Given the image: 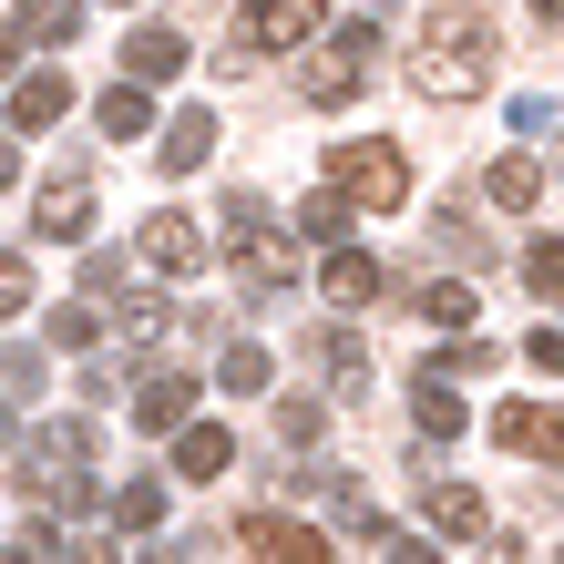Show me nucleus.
<instances>
[{"mask_svg":"<svg viewBox=\"0 0 564 564\" xmlns=\"http://www.w3.org/2000/svg\"><path fill=\"white\" fill-rule=\"evenodd\" d=\"M482 73H492V21L482 11H431V31H421V93L473 104Z\"/></svg>","mask_w":564,"mask_h":564,"instance_id":"f257e3e1","label":"nucleus"},{"mask_svg":"<svg viewBox=\"0 0 564 564\" xmlns=\"http://www.w3.org/2000/svg\"><path fill=\"white\" fill-rule=\"evenodd\" d=\"M370 62H380V21H339V31L318 42V62H308V83H297V93H308L318 113H339L349 93L370 83Z\"/></svg>","mask_w":564,"mask_h":564,"instance_id":"f03ea898","label":"nucleus"},{"mask_svg":"<svg viewBox=\"0 0 564 564\" xmlns=\"http://www.w3.org/2000/svg\"><path fill=\"white\" fill-rule=\"evenodd\" d=\"M328 185H339L349 206H401V195H411V164L390 154V144H339V154H328Z\"/></svg>","mask_w":564,"mask_h":564,"instance_id":"7ed1b4c3","label":"nucleus"},{"mask_svg":"<svg viewBox=\"0 0 564 564\" xmlns=\"http://www.w3.org/2000/svg\"><path fill=\"white\" fill-rule=\"evenodd\" d=\"M308 31H318V0H247L237 31H226V52H237V62H268L288 42H308Z\"/></svg>","mask_w":564,"mask_h":564,"instance_id":"20e7f679","label":"nucleus"},{"mask_svg":"<svg viewBox=\"0 0 564 564\" xmlns=\"http://www.w3.org/2000/svg\"><path fill=\"white\" fill-rule=\"evenodd\" d=\"M297 278V247L278 237V226H257V237H237V288H247V308H268V297Z\"/></svg>","mask_w":564,"mask_h":564,"instance_id":"39448f33","label":"nucleus"},{"mask_svg":"<svg viewBox=\"0 0 564 564\" xmlns=\"http://www.w3.org/2000/svg\"><path fill=\"white\" fill-rule=\"evenodd\" d=\"M237 544H257V554H278V564H328V534H318V523H297V513H247L237 523Z\"/></svg>","mask_w":564,"mask_h":564,"instance_id":"423d86ee","label":"nucleus"},{"mask_svg":"<svg viewBox=\"0 0 564 564\" xmlns=\"http://www.w3.org/2000/svg\"><path fill=\"white\" fill-rule=\"evenodd\" d=\"M492 442H513V452H534V462L564 473V411L554 401H503L492 411Z\"/></svg>","mask_w":564,"mask_h":564,"instance_id":"0eeeda50","label":"nucleus"},{"mask_svg":"<svg viewBox=\"0 0 564 564\" xmlns=\"http://www.w3.org/2000/svg\"><path fill=\"white\" fill-rule=\"evenodd\" d=\"M144 268L154 278H195V268H206V226H195V216H144Z\"/></svg>","mask_w":564,"mask_h":564,"instance_id":"6e6552de","label":"nucleus"},{"mask_svg":"<svg viewBox=\"0 0 564 564\" xmlns=\"http://www.w3.org/2000/svg\"><path fill=\"white\" fill-rule=\"evenodd\" d=\"M134 421L144 431H185L195 421V380L185 370H134Z\"/></svg>","mask_w":564,"mask_h":564,"instance_id":"1a4fd4ad","label":"nucleus"},{"mask_svg":"<svg viewBox=\"0 0 564 564\" xmlns=\"http://www.w3.org/2000/svg\"><path fill=\"white\" fill-rule=\"evenodd\" d=\"M31 226H42V237H62V247H73L83 226H93V185H83V175H52L42 195H31Z\"/></svg>","mask_w":564,"mask_h":564,"instance_id":"9d476101","label":"nucleus"},{"mask_svg":"<svg viewBox=\"0 0 564 564\" xmlns=\"http://www.w3.org/2000/svg\"><path fill=\"white\" fill-rule=\"evenodd\" d=\"M421 523H431V534H492V523H482V492L473 482H442V473L421 482Z\"/></svg>","mask_w":564,"mask_h":564,"instance_id":"9b49d317","label":"nucleus"},{"mask_svg":"<svg viewBox=\"0 0 564 564\" xmlns=\"http://www.w3.org/2000/svg\"><path fill=\"white\" fill-rule=\"evenodd\" d=\"M216 390H237V401H278V359L257 349V339H226V359H216Z\"/></svg>","mask_w":564,"mask_h":564,"instance_id":"f8f14e48","label":"nucleus"},{"mask_svg":"<svg viewBox=\"0 0 564 564\" xmlns=\"http://www.w3.org/2000/svg\"><path fill=\"white\" fill-rule=\"evenodd\" d=\"M206 154H216V113H206V104H195V113H175V123H164V144H154V164H164V175H195Z\"/></svg>","mask_w":564,"mask_h":564,"instance_id":"ddd939ff","label":"nucleus"},{"mask_svg":"<svg viewBox=\"0 0 564 564\" xmlns=\"http://www.w3.org/2000/svg\"><path fill=\"white\" fill-rule=\"evenodd\" d=\"M226 462H237V442H226V421H185V431H175V473H185V482H216Z\"/></svg>","mask_w":564,"mask_h":564,"instance_id":"4468645a","label":"nucleus"},{"mask_svg":"<svg viewBox=\"0 0 564 564\" xmlns=\"http://www.w3.org/2000/svg\"><path fill=\"white\" fill-rule=\"evenodd\" d=\"M318 288L339 297V308H359V297H380V257L339 237V247H328V268H318Z\"/></svg>","mask_w":564,"mask_h":564,"instance_id":"2eb2a0df","label":"nucleus"},{"mask_svg":"<svg viewBox=\"0 0 564 564\" xmlns=\"http://www.w3.org/2000/svg\"><path fill=\"white\" fill-rule=\"evenodd\" d=\"M123 73H134V83H175V73H185V42H175L164 21H144L134 42H123Z\"/></svg>","mask_w":564,"mask_h":564,"instance_id":"dca6fc26","label":"nucleus"},{"mask_svg":"<svg viewBox=\"0 0 564 564\" xmlns=\"http://www.w3.org/2000/svg\"><path fill=\"white\" fill-rule=\"evenodd\" d=\"M62 113H73V83H62V73L11 83V123H21V134H42V123H62Z\"/></svg>","mask_w":564,"mask_h":564,"instance_id":"f3484780","label":"nucleus"},{"mask_svg":"<svg viewBox=\"0 0 564 564\" xmlns=\"http://www.w3.org/2000/svg\"><path fill=\"white\" fill-rule=\"evenodd\" d=\"M164 328H175V297H154V288H134V297H123V318H113V339H123V349L144 359V349L164 339Z\"/></svg>","mask_w":564,"mask_h":564,"instance_id":"a211bd4d","label":"nucleus"},{"mask_svg":"<svg viewBox=\"0 0 564 564\" xmlns=\"http://www.w3.org/2000/svg\"><path fill=\"white\" fill-rule=\"evenodd\" d=\"M411 390H421V401H411V411H421V431H442V442H452L462 421H473V411H462V390H452V370H421Z\"/></svg>","mask_w":564,"mask_h":564,"instance_id":"6ab92c4d","label":"nucleus"},{"mask_svg":"<svg viewBox=\"0 0 564 564\" xmlns=\"http://www.w3.org/2000/svg\"><path fill=\"white\" fill-rule=\"evenodd\" d=\"M154 523H164V482L144 473V482H123V492H113V534H154Z\"/></svg>","mask_w":564,"mask_h":564,"instance_id":"aec40b11","label":"nucleus"},{"mask_svg":"<svg viewBox=\"0 0 564 564\" xmlns=\"http://www.w3.org/2000/svg\"><path fill=\"white\" fill-rule=\"evenodd\" d=\"M83 31V0H31V21H21V42H42V52H62Z\"/></svg>","mask_w":564,"mask_h":564,"instance_id":"412c9836","label":"nucleus"},{"mask_svg":"<svg viewBox=\"0 0 564 564\" xmlns=\"http://www.w3.org/2000/svg\"><path fill=\"white\" fill-rule=\"evenodd\" d=\"M93 123H104V134H144V123H154V104H144V83H113L104 104H93Z\"/></svg>","mask_w":564,"mask_h":564,"instance_id":"4be33fe9","label":"nucleus"},{"mask_svg":"<svg viewBox=\"0 0 564 564\" xmlns=\"http://www.w3.org/2000/svg\"><path fill=\"white\" fill-rule=\"evenodd\" d=\"M411 308H421L431 328H473V288H462V278H431V288L411 297Z\"/></svg>","mask_w":564,"mask_h":564,"instance_id":"5701e85b","label":"nucleus"},{"mask_svg":"<svg viewBox=\"0 0 564 564\" xmlns=\"http://www.w3.org/2000/svg\"><path fill=\"white\" fill-rule=\"evenodd\" d=\"M492 206H534V195H544V175H534V154H503V164H492Z\"/></svg>","mask_w":564,"mask_h":564,"instance_id":"b1692460","label":"nucleus"},{"mask_svg":"<svg viewBox=\"0 0 564 564\" xmlns=\"http://www.w3.org/2000/svg\"><path fill=\"white\" fill-rule=\"evenodd\" d=\"M523 288H534V297H564V237H534V247H523Z\"/></svg>","mask_w":564,"mask_h":564,"instance_id":"393cba45","label":"nucleus"},{"mask_svg":"<svg viewBox=\"0 0 564 564\" xmlns=\"http://www.w3.org/2000/svg\"><path fill=\"white\" fill-rule=\"evenodd\" d=\"M297 226H308L318 247H339V237H349V195H339V185H328V195H308V206H297Z\"/></svg>","mask_w":564,"mask_h":564,"instance_id":"a878e982","label":"nucleus"},{"mask_svg":"<svg viewBox=\"0 0 564 564\" xmlns=\"http://www.w3.org/2000/svg\"><path fill=\"white\" fill-rule=\"evenodd\" d=\"M431 247H452V257H482V226L462 216V206H442V216H431Z\"/></svg>","mask_w":564,"mask_h":564,"instance_id":"bb28decb","label":"nucleus"},{"mask_svg":"<svg viewBox=\"0 0 564 564\" xmlns=\"http://www.w3.org/2000/svg\"><path fill=\"white\" fill-rule=\"evenodd\" d=\"M318 359H328V370H339V380H370V349H359L349 328H328V339H318Z\"/></svg>","mask_w":564,"mask_h":564,"instance_id":"cd10ccee","label":"nucleus"},{"mask_svg":"<svg viewBox=\"0 0 564 564\" xmlns=\"http://www.w3.org/2000/svg\"><path fill=\"white\" fill-rule=\"evenodd\" d=\"M93 339H104V318H93V308H52V349H93Z\"/></svg>","mask_w":564,"mask_h":564,"instance_id":"c85d7f7f","label":"nucleus"},{"mask_svg":"<svg viewBox=\"0 0 564 564\" xmlns=\"http://www.w3.org/2000/svg\"><path fill=\"white\" fill-rule=\"evenodd\" d=\"M318 431H328L318 401H278V442H318Z\"/></svg>","mask_w":564,"mask_h":564,"instance_id":"c756f323","label":"nucleus"},{"mask_svg":"<svg viewBox=\"0 0 564 564\" xmlns=\"http://www.w3.org/2000/svg\"><path fill=\"white\" fill-rule=\"evenodd\" d=\"M0 308H31V257L0 247Z\"/></svg>","mask_w":564,"mask_h":564,"instance_id":"7c9ffc66","label":"nucleus"},{"mask_svg":"<svg viewBox=\"0 0 564 564\" xmlns=\"http://www.w3.org/2000/svg\"><path fill=\"white\" fill-rule=\"evenodd\" d=\"M0 370H11L21 390H42V380H52V359H42V349H31V339H11V349H0Z\"/></svg>","mask_w":564,"mask_h":564,"instance_id":"2f4dec72","label":"nucleus"},{"mask_svg":"<svg viewBox=\"0 0 564 564\" xmlns=\"http://www.w3.org/2000/svg\"><path fill=\"white\" fill-rule=\"evenodd\" d=\"M83 288H123V257L113 247H83Z\"/></svg>","mask_w":564,"mask_h":564,"instance_id":"473e14b6","label":"nucleus"},{"mask_svg":"<svg viewBox=\"0 0 564 564\" xmlns=\"http://www.w3.org/2000/svg\"><path fill=\"white\" fill-rule=\"evenodd\" d=\"M523 359H534V370H564V328H534V339H523Z\"/></svg>","mask_w":564,"mask_h":564,"instance_id":"72a5a7b5","label":"nucleus"},{"mask_svg":"<svg viewBox=\"0 0 564 564\" xmlns=\"http://www.w3.org/2000/svg\"><path fill=\"white\" fill-rule=\"evenodd\" d=\"M11 52H21V21H0V73H11Z\"/></svg>","mask_w":564,"mask_h":564,"instance_id":"f704fd0d","label":"nucleus"},{"mask_svg":"<svg viewBox=\"0 0 564 564\" xmlns=\"http://www.w3.org/2000/svg\"><path fill=\"white\" fill-rule=\"evenodd\" d=\"M11 442H21V411H11V401H0V452H11Z\"/></svg>","mask_w":564,"mask_h":564,"instance_id":"c9c22d12","label":"nucleus"},{"mask_svg":"<svg viewBox=\"0 0 564 564\" xmlns=\"http://www.w3.org/2000/svg\"><path fill=\"white\" fill-rule=\"evenodd\" d=\"M11 175H21V154H11V134H0V185H11Z\"/></svg>","mask_w":564,"mask_h":564,"instance_id":"e433bc0d","label":"nucleus"},{"mask_svg":"<svg viewBox=\"0 0 564 564\" xmlns=\"http://www.w3.org/2000/svg\"><path fill=\"white\" fill-rule=\"evenodd\" d=\"M534 11H544V21H564V0H534Z\"/></svg>","mask_w":564,"mask_h":564,"instance_id":"4c0bfd02","label":"nucleus"},{"mask_svg":"<svg viewBox=\"0 0 564 564\" xmlns=\"http://www.w3.org/2000/svg\"><path fill=\"white\" fill-rule=\"evenodd\" d=\"M370 11H390V0H370Z\"/></svg>","mask_w":564,"mask_h":564,"instance_id":"58836bf2","label":"nucleus"}]
</instances>
